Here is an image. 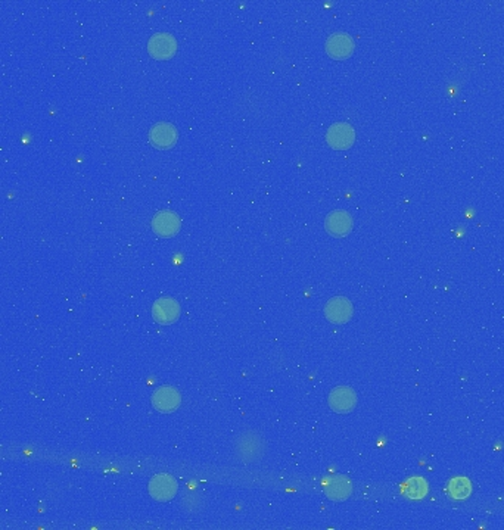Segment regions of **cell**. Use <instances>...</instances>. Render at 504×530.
I'll return each instance as SVG.
<instances>
[{
  "mask_svg": "<svg viewBox=\"0 0 504 530\" xmlns=\"http://www.w3.org/2000/svg\"><path fill=\"white\" fill-rule=\"evenodd\" d=\"M470 491H472V484L470 482L466 479V477H454L450 484H448V494L453 499H457V501H462V499H466L469 495H470Z\"/></svg>",
  "mask_w": 504,
  "mask_h": 530,
  "instance_id": "cell-14",
  "label": "cell"
},
{
  "mask_svg": "<svg viewBox=\"0 0 504 530\" xmlns=\"http://www.w3.org/2000/svg\"><path fill=\"white\" fill-rule=\"evenodd\" d=\"M152 317L158 324L170 326L180 317V305L173 298H161L152 306Z\"/></svg>",
  "mask_w": 504,
  "mask_h": 530,
  "instance_id": "cell-8",
  "label": "cell"
},
{
  "mask_svg": "<svg viewBox=\"0 0 504 530\" xmlns=\"http://www.w3.org/2000/svg\"><path fill=\"white\" fill-rule=\"evenodd\" d=\"M326 142L338 150L349 149L356 142V130L348 123H335L326 132Z\"/></svg>",
  "mask_w": 504,
  "mask_h": 530,
  "instance_id": "cell-1",
  "label": "cell"
},
{
  "mask_svg": "<svg viewBox=\"0 0 504 530\" xmlns=\"http://www.w3.org/2000/svg\"><path fill=\"white\" fill-rule=\"evenodd\" d=\"M429 491V486L426 483V480L423 477H419V476H414V477H410L404 486H403V492L407 498L410 499H423L426 497Z\"/></svg>",
  "mask_w": 504,
  "mask_h": 530,
  "instance_id": "cell-13",
  "label": "cell"
},
{
  "mask_svg": "<svg viewBox=\"0 0 504 530\" xmlns=\"http://www.w3.org/2000/svg\"><path fill=\"white\" fill-rule=\"evenodd\" d=\"M148 52L155 59H170L178 52V41L170 33H155L148 41Z\"/></svg>",
  "mask_w": 504,
  "mask_h": 530,
  "instance_id": "cell-3",
  "label": "cell"
},
{
  "mask_svg": "<svg viewBox=\"0 0 504 530\" xmlns=\"http://www.w3.org/2000/svg\"><path fill=\"white\" fill-rule=\"evenodd\" d=\"M182 402L180 393L170 386L160 388L152 396V404L161 412H173L179 408Z\"/></svg>",
  "mask_w": 504,
  "mask_h": 530,
  "instance_id": "cell-11",
  "label": "cell"
},
{
  "mask_svg": "<svg viewBox=\"0 0 504 530\" xmlns=\"http://www.w3.org/2000/svg\"><path fill=\"white\" fill-rule=\"evenodd\" d=\"M149 494L158 502L171 501L178 494V482L173 476L158 474L149 483Z\"/></svg>",
  "mask_w": 504,
  "mask_h": 530,
  "instance_id": "cell-6",
  "label": "cell"
},
{
  "mask_svg": "<svg viewBox=\"0 0 504 530\" xmlns=\"http://www.w3.org/2000/svg\"><path fill=\"white\" fill-rule=\"evenodd\" d=\"M326 52L327 55L334 59H346L353 55L356 49L354 38L348 33L338 31L327 37L326 40Z\"/></svg>",
  "mask_w": 504,
  "mask_h": 530,
  "instance_id": "cell-2",
  "label": "cell"
},
{
  "mask_svg": "<svg viewBox=\"0 0 504 530\" xmlns=\"http://www.w3.org/2000/svg\"><path fill=\"white\" fill-rule=\"evenodd\" d=\"M329 405L339 414H345L353 411L357 405V395L351 388L341 386L332 390V393L329 395Z\"/></svg>",
  "mask_w": 504,
  "mask_h": 530,
  "instance_id": "cell-10",
  "label": "cell"
},
{
  "mask_svg": "<svg viewBox=\"0 0 504 530\" xmlns=\"http://www.w3.org/2000/svg\"><path fill=\"white\" fill-rule=\"evenodd\" d=\"M353 227H354L353 215L344 209L332 211L324 219L326 232L334 237H345L346 234L351 233Z\"/></svg>",
  "mask_w": 504,
  "mask_h": 530,
  "instance_id": "cell-5",
  "label": "cell"
},
{
  "mask_svg": "<svg viewBox=\"0 0 504 530\" xmlns=\"http://www.w3.org/2000/svg\"><path fill=\"white\" fill-rule=\"evenodd\" d=\"M324 316L326 318L334 324H346L353 317L354 308L349 299L344 296H335L329 299L324 305Z\"/></svg>",
  "mask_w": 504,
  "mask_h": 530,
  "instance_id": "cell-4",
  "label": "cell"
},
{
  "mask_svg": "<svg viewBox=\"0 0 504 530\" xmlns=\"http://www.w3.org/2000/svg\"><path fill=\"white\" fill-rule=\"evenodd\" d=\"M182 227L180 217L173 211H161L152 218V229L161 237H173Z\"/></svg>",
  "mask_w": 504,
  "mask_h": 530,
  "instance_id": "cell-9",
  "label": "cell"
},
{
  "mask_svg": "<svg viewBox=\"0 0 504 530\" xmlns=\"http://www.w3.org/2000/svg\"><path fill=\"white\" fill-rule=\"evenodd\" d=\"M353 494V484L346 477L336 476L326 486V495L332 501H345Z\"/></svg>",
  "mask_w": 504,
  "mask_h": 530,
  "instance_id": "cell-12",
  "label": "cell"
},
{
  "mask_svg": "<svg viewBox=\"0 0 504 530\" xmlns=\"http://www.w3.org/2000/svg\"><path fill=\"white\" fill-rule=\"evenodd\" d=\"M179 139L178 128L170 123H158L149 130V142L157 149H170Z\"/></svg>",
  "mask_w": 504,
  "mask_h": 530,
  "instance_id": "cell-7",
  "label": "cell"
}]
</instances>
